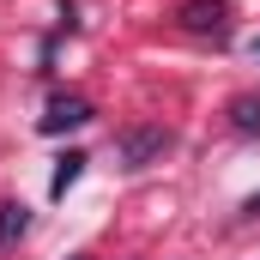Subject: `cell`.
<instances>
[{"instance_id": "obj_8", "label": "cell", "mask_w": 260, "mask_h": 260, "mask_svg": "<svg viewBox=\"0 0 260 260\" xmlns=\"http://www.w3.org/2000/svg\"><path fill=\"white\" fill-rule=\"evenodd\" d=\"M254 61H260V43H254Z\"/></svg>"}, {"instance_id": "obj_1", "label": "cell", "mask_w": 260, "mask_h": 260, "mask_svg": "<svg viewBox=\"0 0 260 260\" xmlns=\"http://www.w3.org/2000/svg\"><path fill=\"white\" fill-rule=\"evenodd\" d=\"M182 24L200 30V37H206V30L224 37V30H230V6H224V0H188V6H182Z\"/></svg>"}, {"instance_id": "obj_2", "label": "cell", "mask_w": 260, "mask_h": 260, "mask_svg": "<svg viewBox=\"0 0 260 260\" xmlns=\"http://www.w3.org/2000/svg\"><path fill=\"white\" fill-rule=\"evenodd\" d=\"M91 121V103L85 97H55L49 115H43V133H67V127H85Z\"/></svg>"}, {"instance_id": "obj_3", "label": "cell", "mask_w": 260, "mask_h": 260, "mask_svg": "<svg viewBox=\"0 0 260 260\" xmlns=\"http://www.w3.org/2000/svg\"><path fill=\"white\" fill-rule=\"evenodd\" d=\"M164 145H170V133H164V127H145V133H127V145H121V151H127V164H145V157H151V151H164Z\"/></svg>"}, {"instance_id": "obj_4", "label": "cell", "mask_w": 260, "mask_h": 260, "mask_svg": "<svg viewBox=\"0 0 260 260\" xmlns=\"http://www.w3.org/2000/svg\"><path fill=\"white\" fill-rule=\"evenodd\" d=\"M230 127L236 133H260V97H236L230 103Z\"/></svg>"}, {"instance_id": "obj_5", "label": "cell", "mask_w": 260, "mask_h": 260, "mask_svg": "<svg viewBox=\"0 0 260 260\" xmlns=\"http://www.w3.org/2000/svg\"><path fill=\"white\" fill-rule=\"evenodd\" d=\"M30 230V212L24 206H0V242H12V236H24Z\"/></svg>"}, {"instance_id": "obj_6", "label": "cell", "mask_w": 260, "mask_h": 260, "mask_svg": "<svg viewBox=\"0 0 260 260\" xmlns=\"http://www.w3.org/2000/svg\"><path fill=\"white\" fill-rule=\"evenodd\" d=\"M79 170H85V157H79V151H67V157H61V170H55V182H49V188H55V194H67V188L79 182Z\"/></svg>"}, {"instance_id": "obj_7", "label": "cell", "mask_w": 260, "mask_h": 260, "mask_svg": "<svg viewBox=\"0 0 260 260\" xmlns=\"http://www.w3.org/2000/svg\"><path fill=\"white\" fill-rule=\"evenodd\" d=\"M248 212H254V218H260V194H254V200H248Z\"/></svg>"}]
</instances>
